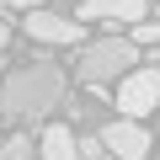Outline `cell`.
<instances>
[{
	"instance_id": "cell-1",
	"label": "cell",
	"mask_w": 160,
	"mask_h": 160,
	"mask_svg": "<svg viewBox=\"0 0 160 160\" xmlns=\"http://www.w3.org/2000/svg\"><path fill=\"white\" fill-rule=\"evenodd\" d=\"M69 80L53 59H32L0 80V118L6 123H43L53 107H64Z\"/></svg>"
},
{
	"instance_id": "cell-2",
	"label": "cell",
	"mask_w": 160,
	"mask_h": 160,
	"mask_svg": "<svg viewBox=\"0 0 160 160\" xmlns=\"http://www.w3.org/2000/svg\"><path fill=\"white\" fill-rule=\"evenodd\" d=\"M133 64H139V43L133 38H96V43L80 48L75 75L86 80V86H107V80H123Z\"/></svg>"
},
{
	"instance_id": "cell-3",
	"label": "cell",
	"mask_w": 160,
	"mask_h": 160,
	"mask_svg": "<svg viewBox=\"0 0 160 160\" xmlns=\"http://www.w3.org/2000/svg\"><path fill=\"white\" fill-rule=\"evenodd\" d=\"M123 118H149V112H160V69L149 64V69H128L123 80H118V102H112Z\"/></svg>"
},
{
	"instance_id": "cell-4",
	"label": "cell",
	"mask_w": 160,
	"mask_h": 160,
	"mask_svg": "<svg viewBox=\"0 0 160 160\" xmlns=\"http://www.w3.org/2000/svg\"><path fill=\"white\" fill-rule=\"evenodd\" d=\"M22 27H27V38L53 43V48H80L86 43V22L80 16H59V11H43V6H32Z\"/></svg>"
},
{
	"instance_id": "cell-5",
	"label": "cell",
	"mask_w": 160,
	"mask_h": 160,
	"mask_svg": "<svg viewBox=\"0 0 160 160\" xmlns=\"http://www.w3.org/2000/svg\"><path fill=\"white\" fill-rule=\"evenodd\" d=\"M102 144L112 149V160H144V155L155 149V139L144 133L139 118H112V123L102 128Z\"/></svg>"
},
{
	"instance_id": "cell-6",
	"label": "cell",
	"mask_w": 160,
	"mask_h": 160,
	"mask_svg": "<svg viewBox=\"0 0 160 160\" xmlns=\"http://www.w3.org/2000/svg\"><path fill=\"white\" fill-rule=\"evenodd\" d=\"M149 16V0H80V22H107V27H133Z\"/></svg>"
},
{
	"instance_id": "cell-7",
	"label": "cell",
	"mask_w": 160,
	"mask_h": 160,
	"mask_svg": "<svg viewBox=\"0 0 160 160\" xmlns=\"http://www.w3.org/2000/svg\"><path fill=\"white\" fill-rule=\"evenodd\" d=\"M38 155H43V160H86V155H80V144H75V133H69L64 123H48V128H43Z\"/></svg>"
},
{
	"instance_id": "cell-8",
	"label": "cell",
	"mask_w": 160,
	"mask_h": 160,
	"mask_svg": "<svg viewBox=\"0 0 160 160\" xmlns=\"http://www.w3.org/2000/svg\"><path fill=\"white\" fill-rule=\"evenodd\" d=\"M38 155V144L27 139V133H11V139H0V160H32Z\"/></svg>"
},
{
	"instance_id": "cell-9",
	"label": "cell",
	"mask_w": 160,
	"mask_h": 160,
	"mask_svg": "<svg viewBox=\"0 0 160 160\" xmlns=\"http://www.w3.org/2000/svg\"><path fill=\"white\" fill-rule=\"evenodd\" d=\"M80 144V155H86V160H112V149L102 144V133H86V139H75Z\"/></svg>"
},
{
	"instance_id": "cell-10",
	"label": "cell",
	"mask_w": 160,
	"mask_h": 160,
	"mask_svg": "<svg viewBox=\"0 0 160 160\" xmlns=\"http://www.w3.org/2000/svg\"><path fill=\"white\" fill-rule=\"evenodd\" d=\"M133 43H160V22H133Z\"/></svg>"
},
{
	"instance_id": "cell-11",
	"label": "cell",
	"mask_w": 160,
	"mask_h": 160,
	"mask_svg": "<svg viewBox=\"0 0 160 160\" xmlns=\"http://www.w3.org/2000/svg\"><path fill=\"white\" fill-rule=\"evenodd\" d=\"M32 6H48V0H0V11H32Z\"/></svg>"
},
{
	"instance_id": "cell-12",
	"label": "cell",
	"mask_w": 160,
	"mask_h": 160,
	"mask_svg": "<svg viewBox=\"0 0 160 160\" xmlns=\"http://www.w3.org/2000/svg\"><path fill=\"white\" fill-rule=\"evenodd\" d=\"M6 38H11V22H0V48H6Z\"/></svg>"
},
{
	"instance_id": "cell-13",
	"label": "cell",
	"mask_w": 160,
	"mask_h": 160,
	"mask_svg": "<svg viewBox=\"0 0 160 160\" xmlns=\"http://www.w3.org/2000/svg\"><path fill=\"white\" fill-rule=\"evenodd\" d=\"M0 80H6V59H0Z\"/></svg>"
}]
</instances>
